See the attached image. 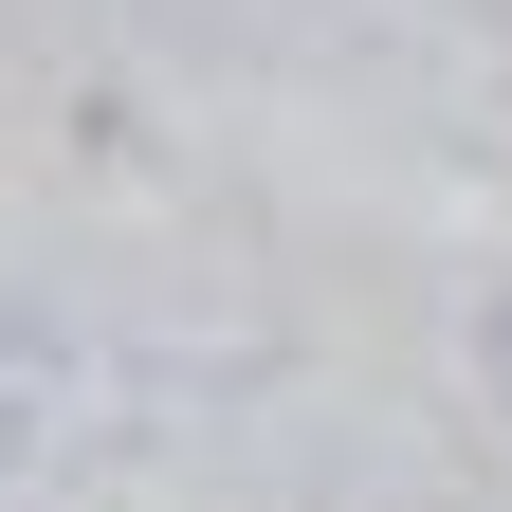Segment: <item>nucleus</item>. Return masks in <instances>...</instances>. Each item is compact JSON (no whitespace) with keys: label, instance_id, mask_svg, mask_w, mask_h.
Wrapping results in <instances>:
<instances>
[]
</instances>
